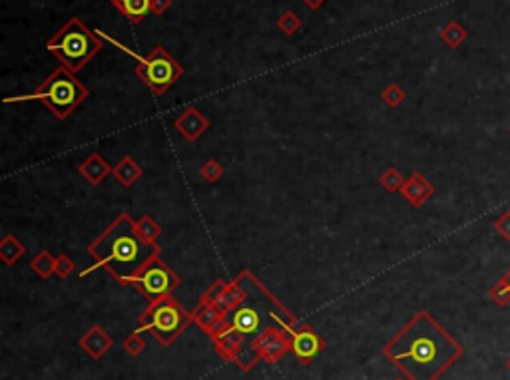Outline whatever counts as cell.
<instances>
[{
  "mask_svg": "<svg viewBox=\"0 0 510 380\" xmlns=\"http://www.w3.org/2000/svg\"><path fill=\"white\" fill-rule=\"evenodd\" d=\"M382 352L409 380H437L462 356V345L427 311L416 313Z\"/></svg>",
  "mask_w": 510,
  "mask_h": 380,
  "instance_id": "6da1fadb",
  "label": "cell"
},
{
  "mask_svg": "<svg viewBox=\"0 0 510 380\" xmlns=\"http://www.w3.org/2000/svg\"><path fill=\"white\" fill-rule=\"evenodd\" d=\"M88 253L96 265L88 267L82 275L92 273L96 267H104L114 279L126 285L146 263L158 257L159 245L146 241L138 233L136 221L128 213H122L104 233L98 235L94 243L88 245Z\"/></svg>",
  "mask_w": 510,
  "mask_h": 380,
  "instance_id": "7a4b0ae2",
  "label": "cell"
},
{
  "mask_svg": "<svg viewBox=\"0 0 510 380\" xmlns=\"http://www.w3.org/2000/svg\"><path fill=\"white\" fill-rule=\"evenodd\" d=\"M102 46V40L80 18H70L46 42L48 52H52L70 72L82 70Z\"/></svg>",
  "mask_w": 510,
  "mask_h": 380,
  "instance_id": "3957f363",
  "label": "cell"
},
{
  "mask_svg": "<svg viewBox=\"0 0 510 380\" xmlns=\"http://www.w3.org/2000/svg\"><path fill=\"white\" fill-rule=\"evenodd\" d=\"M28 98L42 102L56 118L66 120L88 98V90L74 76V72H70L64 66H60Z\"/></svg>",
  "mask_w": 510,
  "mask_h": 380,
  "instance_id": "277c9868",
  "label": "cell"
},
{
  "mask_svg": "<svg viewBox=\"0 0 510 380\" xmlns=\"http://www.w3.org/2000/svg\"><path fill=\"white\" fill-rule=\"evenodd\" d=\"M191 318L177 301L172 297H164L159 301L150 302V309L140 317L142 329L150 331L161 345H170L177 334L186 329Z\"/></svg>",
  "mask_w": 510,
  "mask_h": 380,
  "instance_id": "5b68a950",
  "label": "cell"
},
{
  "mask_svg": "<svg viewBox=\"0 0 510 380\" xmlns=\"http://www.w3.org/2000/svg\"><path fill=\"white\" fill-rule=\"evenodd\" d=\"M138 60L140 64L136 66V76L142 80L154 94L161 96L184 76L182 64L172 58L164 46H156L146 58H138Z\"/></svg>",
  "mask_w": 510,
  "mask_h": 380,
  "instance_id": "8992f818",
  "label": "cell"
},
{
  "mask_svg": "<svg viewBox=\"0 0 510 380\" xmlns=\"http://www.w3.org/2000/svg\"><path fill=\"white\" fill-rule=\"evenodd\" d=\"M126 285L136 287L148 301L154 302L164 297H170V293L179 285V277L159 259L158 255L150 263H146Z\"/></svg>",
  "mask_w": 510,
  "mask_h": 380,
  "instance_id": "52a82bcc",
  "label": "cell"
},
{
  "mask_svg": "<svg viewBox=\"0 0 510 380\" xmlns=\"http://www.w3.org/2000/svg\"><path fill=\"white\" fill-rule=\"evenodd\" d=\"M289 349L291 352L303 361V363H309L313 356H317L321 349H323V341L319 338V334L309 329L307 325H303L301 329H297L293 336L289 338Z\"/></svg>",
  "mask_w": 510,
  "mask_h": 380,
  "instance_id": "ba28073f",
  "label": "cell"
},
{
  "mask_svg": "<svg viewBox=\"0 0 510 380\" xmlns=\"http://www.w3.org/2000/svg\"><path fill=\"white\" fill-rule=\"evenodd\" d=\"M174 127L188 142H195L206 132L207 127H209V122L195 108H188V110L175 120Z\"/></svg>",
  "mask_w": 510,
  "mask_h": 380,
  "instance_id": "9c48e42d",
  "label": "cell"
},
{
  "mask_svg": "<svg viewBox=\"0 0 510 380\" xmlns=\"http://www.w3.org/2000/svg\"><path fill=\"white\" fill-rule=\"evenodd\" d=\"M401 193H403V197H405L411 206L421 207L432 197L434 188L425 179V175L416 172V174H413L407 181H405V186H403Z\"/></svg>",
  "mask_w": 510,
  "mask_h": 380,
  "instance_id": "30bf717a",
  "label": "cell"
},
{
  "mask_svg": "<svg viewBox=\"0 0 510 380\" xmlns=\"http://www.w3.org/2000/svg\"><path fill=\"white\" fill-rule=\"evenodd\" d=\"M78 170L80 174L84 175L92 186H98V183H102V181L112 174L114 168H110V165L106 163V159L102 158L100 154H90V158L86 159Z\"/></svg>",
  "mask_w": 510,
  "mask_h": 380,
  "instance_id": "8fae6325",
  "label": "cell"
},
{
  "mask_svg": "<svg viewBox=\"0 0 510 380\" xmlns=\"http://www.w3.org/2000/svg\"><path fill=\"white\" fill-rule=\"evenodd\" d=\"M132 24L142 22L152 12V0H110Z\"/></svg>",
  "mask_w": 510,
  "mask_h": 380,
  "instance_id": "7c38bea8",
  "label": "cell"
},
{
  "mask_svg": "<svg viewBox=\"0 0 510 380\" xmlns=\"http://www.w3.org/2000/svg\"><path fill=\"white\" fill-rule=\"evenodd\" d=\"M110 345H112V341L108 338V334L104 333L100 327H94L90 333L82 338V347L88 350V352H90V356H94V359H100V356L106 352V349H108Z\"/></svg>",
  "mask_w": 510,
  "mask_h": 380,
  "instance_id": "4fadbf2b",
  "label": "cell"
},
{
  "mask_svg": "<svg viewBox=\"0 0 510 380\" xmlns=\"http://www.w3.org/2000/svg\"><path fill=\"white\" fill-rule=\"evenodd\" d=\"M112 175L122 183V186H134L138 181V177L142 175V168L134 161V158H124L114 170H112Z\"/></svg>",
  "mask_w": 510,
  "mask_h": 380,
  "instance_id": "5bb4252c",
  "label": "cell"
},
{
  "mask_svg": "<svg viewBox=\"0 0 510 380\" xmlns=\"http://www.w3.org/2000/svg\"><path fill=\"white\" fill-rule=\"evenodd\" d=\"M26 251V247L12 235H4V239L0 241V259L6 263V265H12L16 263L22 255Z\"/></svg>",
  "mask_w": 510,
  "mask_h": 380,
  "instance_id": "9a60e30c",
  "label": "cell"
},
{
  "mask_svg": "<svg viewBox=\"0 0 510 380\" xmlns=\"http://www.w3.org/2000/svg\"><path fill=\"white\" fill-rule=\"evenodd\" d=\"M466 36H468V32L464 30L457 20H450L445 28L441 30V38H443V42H445L446 46H450V48L461 46L462 42L466 40Z\"/></svg>",
  "mask_w": 510,
  "mask_h": 380,
  "instance_id": "2e32d148",
  "label": "cell"
},
{
  "mask_svg": "<svg viewBox=\"0 0 510 380\" xmlns=\"http://www.w3.org/2000/svg\"><path fill=\"white\" fill-rule=\"evenodd\" d=\"M30 267L32 271L38 273V277L48 279V277L56 271V259L52 257V253H48V251H40V253L32 259Z\"/></svg>",
  "mask_w": 510,
  "mask_h": 380,
  "instance_id": "e0dca14e",
  "label": "cell"
},
{
  "mask_svg": "<svg viewBox=\"0 0 510 380\" xmlns=\"http://www.w3.org/2000/svg\"><path fill=\"white\" fill-rule=\"evenodd\" d=\"M136 229H138V233H140L146 241H150V243H158L159 235H161V227H159L158 223L154 221L150 215H143L140 221H136Z\"/></svg>",
  "mask_w": 510,
  "mask_h": 380,
  "instance_id": "ac0fdd59",
  "label": "cell"
},
{
  "mask_svg": "<svg viewBox=\"0 0 510 380\" xmlns=\"http://www.w3.org/2000/svg\"><path fill=\"white\" fill-rule=\"evenodd\" d=\"M405 181H407V179L398 174V170H395V168H389V170L381 175V186L389 191V193H395V191L403 190Z\"/></svg>",
  "mask_w": 510,
  "mask_h": 380,
  "instance_id": "d6986e66",
  "label": "cell"
},
{
  "mask_svg": "<svg viewBox=\"0 0 510 380\" xmlns=\"http://www.w3.org/2000/svg\"><path fill=\"white\" fill-rule=\"evenodd\" d=\"M277 26H279V30L283 32V34H287V36H293L295 32L301 28V20L295 16V12L287 10V12H283V15L279 16Z\"/></svg>",
  "mask_w": 510,
  "mask_h": 380,
  "instance_id": "ffe728a7",
  "label": "cell"
},
{
  "mask_svg": "<svg viewBox=\"0 0 510 380\" xmlns=\"http://www.w3.org/2000/svg\"><path fill=\"white\" fill-rule=\"evenodd\" d=\"M489 297L493 299L498 307H507L510 302V289L509 285H507V281L500 277L498 281H496V285L489 291Z\"/></svg>",
  "mask_w": 510,
  "mask_h": 380,
  "instance_id": "44dd1931",
  "label": "cell"
},
{
  "mask_svg": "<svg viewBox=\"0 0 510 380\" xmlns=\"http://www.w3.org/2000/svg\"><path fill=\"white\" fill-rule=\"evenodd\" d=\"M381 98L391 106V108H395V106H398V104H403L405 102V98H407V94H405V90L401 88V86H397V84H389L385 90H382V94Z\"/></svg>",
  "mask_w": 510,
  "mask_h": 380,
  "instance_id": "7402d4cb",
  "label": "cell"
},
{
  "mask_svg": "<svg viewBox=\"0 0 510 380\" xmlns=\"http://www.w3.org/2000/svg\"><path fill=\"white\" fill-rule=\"evenodd\" d=\"M200 174L204 175V179L209 181V183H213V181H218L220 177L223 175V168L216 161V159H209L206 165H202V170H200Z\"/></svg>",
  "mask_w": 510,
  "mask_h": 380,
  "instance_id": "603a6c76",
  "label": "cell"
},
{
  "mask_svg": "<svg viewBox=\"0 0 510 380\" xmlns=\"http://www.w3.org/2000/svg\"><path fill=\"white\" fill-rule=\"evenodd\" d=\"M74 271V263H72V259L68 257V255H60L58 259H56V275L64 279V277H68L70 273Z\"/></svg>",
  "mask_w": 510,
  "mask_h": 380,
  "instance_id": "cb8c5ba5",
  "label": "cell"
},
{
  "mask_svg": "<svg viewBox=\"0 0 510 380\" xmlns=\"http://www.w3.org/2000/svg\"><path fill=\"white\" fill-rule=\"evenodd\" d=\"M494 229H496V233L498 235H502V237L507 239V241H510V209L509 211H504L498 219H496V223H494Z\"/></svg>",
  "mask_w": 510,
  "mask_h": 380,
  "instance_id": "d4e9b609",
  "label": "cell"
},
{
  "mask_svg": "<svg viewBox=\"0 0 510 380\" xmlns=\"http://www.w3.org/2000/svg\"><path fill=\"white\" fill-rule=\"evenodd\" d=\"M124 347H126V350L130 352V354H138L140 350H143L146 343H143V341L140 338V336H138V334H132V336L128 338L126 343H124Z\"/></svg>",
  "mask_w": 510,
  "mask_h": 380,
  "instance_id": "484cf974",
  "label": "cell"
},
{
  "mask_svg": "<svg viewBox=\"0 0 510 380\" xmlns=\"http://www.w3.org/2000/svg\"><path fill=\"white\" fill-rule=\"evenodd\" d=\"M172 0H152V12L154 15H164L170 8Z\"/></svg>",
  "mask_w": 510,
  "mask_h": 380,
  "instance_id": "4316f807",
  "label": "cell"
},
{
  "mask_svg": "<svg viewBox=\"0 0 510 380\" xmlns=\"http://www.w3.org/2000/svg\"><path fill=\"white\" fill-rule=\"evenodd\" d=\"M303 2H305V4H307V6H309L311 10H317L319 6H321V4H323L325 0H303Z\"/></svg>",
  "mask_w": 510,
  "mask_h": 380,
  "instance_id": "83f0119b",
  "label": "cell"
},
{
  "mask_svg": "<svg viewBox=\"0 0 510 380\" xmlns=\"http://www.w3.org/2000/svg\"><path fill=\"white\" fill-rule=\"evenodd\" d=\"M502 279H504V281H507V285H509V289H510V269L507 271V273H504V275H502Z\"/></svg>",
  "mask_w": 510,
  "mask_h": 380,
  "instance_id": "f1b7e54d",
  "label": "cell"
},
{
  "mask_svg": "<svg viewBox=\"0 0 510 380\" xmlns=\"http://www.w3.org/2000/svg\"><path fill=\"white\" fill-rule=\"evenodd\" d=\"M507 366H509V370H510V359H509V361H507Z\"/></svg>",
  "mask_w": 510,
  "mask_h": 380,
  "instance_id": "f546056e",
  "label": "cell"
},
{
  "mask_svg": "<svg viewBox=\"0 0 510 380\" xmlns=\"http://www.w3.org/2000/svg\"><path fill=\"white\" fill-rule=\"evenodd\" d=\"M397 380H403V379H397Z\"/></svg>",
  "mask_w": 510,
  "mask_h": 380,
  "instance_id": "4dcf8cb0",
  "label": "cell"
}]
</instances>
